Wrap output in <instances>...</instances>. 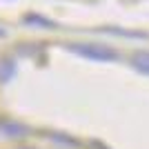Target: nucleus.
<instances>
[{
    "instance_id": "2",
    "label": "nucleus",
    "mask_w": 149,
    "mask_h": 149,
    "mask_svg": "<svg viewBox=\"0 0 149 149\" xmlns=\"http://www.w3.org/2000/svg\"><path fill=\"white\" fill-rule=\"evenodd\" d=\"M131 65H134V69H136V71L149 76V51H138V54H134Z\"/></svg>"
},
{
    "instance_id": "1",
    "label": "nucleus",
    "mask_w": 149,
    "mask_h": 149,
    "mask_svg": "<svg viewBox=\"0 0 149 149\" xmlns=\"http://www.w3.org/2000/svg\"><path fill=\"white\" fill-rule=\"evenodd\" d=\"M69 49L78 54V56L87 58V60L93 62H113L118 58V54L107 47V45H96V42H76V45H69Z\"/></svg>"
},
{
    "instance_id": "4",
    "label": "nucleus",
    "mask_w": 149,
    "mask_h": 149,
    "mask_svg": "<svg viewBox=\"0 0 149 149\" xmlns=\"http://www.w3.org/2000/svg\"><path fill=\"white\" fill-rule=\"evenodd\" d=\"M27 22H38V25H45L47 29H54V22H49V20H45V18H40V16H27Z\"/></svg>"
},
{
    "instance_id": "3",
    "label": "nucleus",
    "mask_w": 149,
    "mask_h": 149,
    "mask_svg": "<svg viewBox=\"0 0 149 149\" xmlns=\"http://www.w3.org/2000/svg\"><path fill=\"white\" fill-rule=\"evenodd\" d=\"M13 71H16L13 62H9V60H2V62H0V80H9V78L13 76Z\"/></svg>"
}]
</instances>
